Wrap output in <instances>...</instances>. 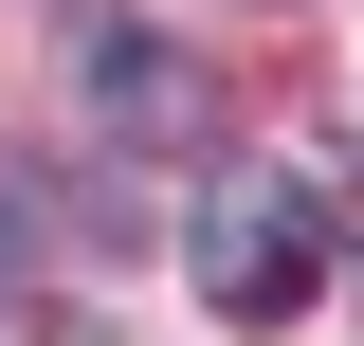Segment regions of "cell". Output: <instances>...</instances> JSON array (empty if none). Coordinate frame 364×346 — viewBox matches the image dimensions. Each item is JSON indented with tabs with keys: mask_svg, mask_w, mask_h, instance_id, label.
Instances as JSON below:
<instances>
[{
	"mask_svg": "<svg viewBox=\"0 0 364 346\" xmlns=\"http://www.w3.org/2000/svg\"><path fill=\"white\" fill-rule=\"evenodd\" d=\"M200 292H219L237 328H291V310L328 292V219L291 201V182L219 164V182H200Z\"/></svg>",
	"mask_w": 364,
	"mask_h": 346,
	"instance_id": "6da1fadb",
	"label": "cell"
}]
</instances>
